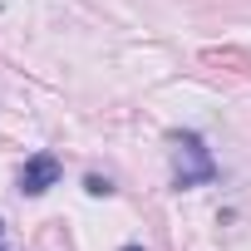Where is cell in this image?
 <instances>
[{
	"label": "cell",
	"mask_w": 251,
	"mask_h": 251,
	"mask_svg": "<svg viewBox=\"0 0 251 251\" xmlns=\"http://www.w3.org/2000/svg\"><path fill=\"white\" fill-rule=\"evenodd\" d=\"M123 251H138V246H123Z\"/></svg>",
	"instance_id": "obj_6"
},
{
	"label": "cell",
	"mask_w": 251,
	"mask_h": 251,
	"mask_svg": "<svg viewBox=\"0 0 251 251\" xmlns=\"http://www.w3.org/2000/svg\"><path fill=\"white\" fill-rule=\"evenodd\" d=\"M217 177V163L207 153V143L197 133H173V182L187 192V187H202Z\"/></svg>",
	"instance_id": "obj_1"
},
{
	"label": "cell",
	"mask_w": 251,
	"mask_h": 251,
	"mask_svg": "<svg viewBox=\"0 0 251 251\" xmlns=\"http://www.w3.org/2000/svg\"><path fill=\"white\" fill-rule=\"evenodd\" d=\"M0 251H5V222H0Z\"/></svg>",
	"instance_id": "obj_5"
},
{
	"label": "cell",
	"mask_w": 251,
	"mask_h": 251,
	"mask_svg": "<svg viewBox=\"0 0 251 251\" xmlns=\"http://www.w3.org/2000/svg\"><path fill=\"white\" fill-rule=\"evenodd\" d=\"M54 182H59V158H54V153L25 158V168H20V192H25V197H40V192H50Z\"/></svg>",
	"instance_id": "obj_2"
},
{
	"label": "cell",
	"mask_w": 251,
	"mask_h": 251,
	"mask_svg": "<svg viewBox=\"0 0 251 251\" xmlns=\"http://www.w3.org/2000/svg\"><path fill=\"white\" fill-rule=\"evenodd\" d=\"M84 192H89V197H108V192H113V182H108V177H99V173H89V177H84Z\"/></svg>",
	"instance_id": "obj_4"
},
{
	"label": "cell",
	"mask_w": 251,
	"mask_h": 251,
	"mask_svg": "<svg viewBox=\"0 0 251 251\" xmlns=\"http://www.w3.org/2000/svg\"><path fill=\"white\" fill-rule=\"evenodd\" d=\"M202 64L212 69H231V74H251V50H202Z\"/></svg>",
	"instance_id": "obj_3"
}]
</instances>
